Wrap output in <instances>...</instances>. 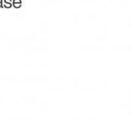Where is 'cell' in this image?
<instances>
[{"label":"cell","instance_id":"6da1fadb","mask_svg":"<svg viewBox=\"0 0 131 120\" xmlns=\"http://www.w3.org/2000/svg\"><path fill=\"white\" fill-rule=\"evenodd\" d=\"M3 7L6 8H12V7H13V3H4Z\"/></svg>","mask_w":131,"mask_h":120},{"label":"cell","instance_id":"8992f818","mask_svg":"<svg viewBox=\"0 0 131 120\" xmlns=\"http://www.w3.org/2000/svg\"><path fill=\"white\" fill-rule=\"evenodd\" d=\"M0 3H3V0H0Z\"/></svg>","mask_w":131,"mask_h":120},{"label":"cell","instance_id":"3957f363","mask_svg":"<svg viewBox=\"0 0 131 120\" xmlns=\"http://www.w3.org/2000/svg\"><path fill=\"white\" fill-rule=\"evenodd\" d=\"M13 3H21V0H13Z\"/></svg>","mask_w":131,"mask_h":120},{"label":"cell","instance_id":"7a4b0ae2","mask_svg":"<svg viewBox=\"0 0 131 120\" xmlns=\"http://www.w3.org/2000/svg\"><path fill=\"white\" fill-rule=\"evenodd\" d=\"M21 3H13V7H14L15 8H21Z\"/></svg>","mask_w":131,"mask_h":120},{"label":"cell","instance_id":"5b68a950","mask_svg":"<svg viewBox=\"0 0 131 120\" xmlns=\"http://www.w3.org/2000/svg\"><path fill=\"white\" fill-rule=\"evenodd\" d=\"M0 8H3V3H0Z\"/></svg>","mask_w":131,"mask_h":120},{"label":"cell","instance_id":"277c9868","mask_svg":"<svg viewBox=\"0 0 131 120\" xmlns=\"http://www.w3.org/2000/svg\"><path fill=\"white\" fill-rule=\"evenodd\" d=\"M4 3H13V1H12V0H4Z\"/></svg>","mask_w":131,"mask_h":120}]
</instances>
